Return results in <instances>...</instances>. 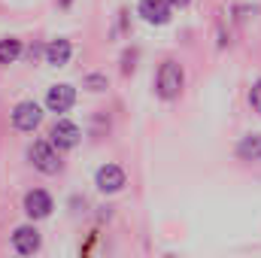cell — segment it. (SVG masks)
<instances>
[{"label": "cell", "instance_id": "3957f363", "mask_svg": "<svg viewBox=\"0 0 261 258\" xmlns=\"http://www.w3.org/2000/svg\"><path fill=\"white\" fill-rule=\"evenodd\" d=\"M9 122H12V128L21 131V134H34L40 128V122H43V107L37 100H18L12 107V113H9Z\"/></svg>", "mask_w": 261, "mask_h": 258}, {"label": "cell", "instance_id": "277c9868", "mask_svg": "<svg viewBox=\"0 0 261 258\" xmlns=\"http://www.w3.org/2000/svg\"><path fill=\"white\" fill-rule=\"evenodd\" d=\"M21 210H24L28 219L40 222V219H49L52 216L55 200H52V194L46 192V189H31V192H24V197H21Z\"/></svg>", "mask_w": 261, "mask_h": 258}, {"label": "cell", "instance_id": "52a82bcc", "mask_svg": "<svg viewBox=\"0 0 261 258\" xmlns=\"http://www.w3.org/2000/svg\"><path fill=\"white\" fill-rule=\"evenodd\" d=\"M73 104H76V88L73 85H67V82H58V85H52L49 91H46V110L49 113H55V116H64L73 110Z\"/></svg>", "mask_w": 261, "mask_h": 258}, {"label": "cell", "instance_id": "7c38bea8", "mask_svg": "<svg viewBox=\"0 0 261 258\" xmlns=\"http://www.w3.org/2000/svg\"><path fill=\"white\" fill-rule=\"evenodd\" d=\"M21 52H24V46H21L18 37H3V40H0V64L3 67L15 64V61L21 58Z\"/></svg>", "mask_w": 261, "mask_h": 258}, {"label": "cell", "instance_id": "7a4b0ae2", "mask_svg": "<svg viewBox=\"0 0 261 258\" xmlns=\"http://www.w3.org/2000/svg\"><path fill=\"white\" fill-rule=\"evenodd\" d=\"M28 161L34 170L46 173V176H55L64 170V161H61V149L52 143V140H34L28 146Z\"/></svg>", "mask_w": 261, "mask_h": 258}, {"label": "cell", "instance_id": "e0dca14e", "mask_svg": "<svg viewBox=\"0 0 261 258\" xmlns=\"http://www.w3.org/2000/svg\"><path fill=\"white\" fill-rule=\"evenodd\" d=\"M164 258H176V255H164Z\"/></svg>", "mask_w": 261, "mask_h": 258}, {"label": "cell", "instance_id": "8992f818", "mask_svg": "<svg viewBox=\"0 0 261 258\" xmlns=\"http://www.w3.org/2000/svg\"><path fill=\"white\" fill-rule=\"evenodd\" d=\"M43 246V234L34 228V225H18L12 231V249L21 258H34Z\"/></svg>", "mask_w": 261, "mask_h": 258}, {"label": "cell", "instance_id": "8fae6325", "mask_svg": "<svg viewBox=\"0 0 261 258\" xmlns=\"http://www.w3.org/2000/svg\"><path fill=\"white\" fill-rule=\"evenodd\" d=\"M234 155L240 161H261V134H246L237 140L234 146Z\"/></svg>", "mask_w": 261, "mask_h": 258}, {"label": "cell", "instance_id": "5b68a950", "mask_svg": "<svg viewBox=\"0 0 261 258\" xmlns=\"http://www.w3.org/2000/svg\"><path fill=\"white\" fill-rule=\"evenodd\" d=\"M94 186H97V192H103V194H119L128 186V173L119 164H103L94 173Z\"/></svg>", "mask_w": 261, "mask_h": 258}, {"label": "cell", "instance_id": "6da1fadb", "mask_svg": "<svg viewBox=\"0 0 261 258\" xmlns=\"http://www.w3.org/2000/svg\"><path fill=\"white\" fill-rule=\"evenodd\" d=\"M182 88H186V70H182V64L173 61V58L161 61L158 73H155V94L170 104V100H176L182 94Z\"/></svg>", "mask_w": 261, "mask_h": 258}, {"label": "cell", "instance_id": "ba28073f", "mask_svg": "<svg viewBox=\"0 0 261 258\" xmlns=\"http://www.w3.org/2000/svg\"><path fill=\"white\" fill-rule=\"evenodd\" d=\"M49 140H52L61 152H64V149H76L79 140H82V131H79L76 122H70V119H58V122L52 125V131H49Z\"/></svg>", "mask_w": 261, "mask_h": 258}, {"label": "cell", "instance_id": "2e32d148", "mask_svg": "<svg viewBox=\"0 0 261 258\" xmlns=\"http://www.w3.org/2000/svg\"><path fill=\"white\" fill-rule=\"evenodd\" d=\"M70 3H73V0H58V6H61V9H70Z\"/></svg>", "mask_w": 261, "mask_h": 258}, {"label": "cell", "instance_id": "9a60e30c", "mask_svg": "<svg viewBox=\"0 0 261 258\" xmlns=\"http://www.w3.org/2000/svg\"><path fill=\"white\" fill-rule=\"evenodd\" d=\"M167 3H170V6H173V9H182V6H189V3H192V0H167Z\"/></svg>", "mask_w": 261, "mask_h": 258}, {"label": "cell", "instance_id": "9c48e42d", "mask_svg": "<svg viewBox=\"0 0 261 258\" xmlns=\"http://www.w3.org/2000/svg\"><path fill=\"white\" fill-rule=\"evenodd\" d=\"M137 12H140V18L143 21H149V24H167L170 18H173V6L167 3V0H140V6H137Z\"/></svg>", "mask_w": 261, "mask_h": 258}, {"label": "cell", "instance_id": "4fadbf2b", "mask_svg": "<svg viewBox=\"0 0 261 258\" xmlns=\"http://www.w3.org/2000/svg\"><path fill=\"white\" fill-rule=\"evenodd\" d=\"M82 88L91 91V94H100V91L110 88V76L107 73H85L82 76Z\"/></svg>", "mask_w": 261, "mask_h": 258}, {"label": "cell", "instance_id": "5bb4252c", "mask_svg": "<svg viewBox=\"0 0 261 258\" xmlns=\"http://www.w3.org/2000/svg\"><path fill=\"white\" fill-rule=\"evenodd\" d=\"M249 107H252V113L261 116V76L249 85Z\"/></svg>", "mask_w": 261, "mask_h": 258}, {"label": "cell", "instance_id": "30bf717a", "mask_svg": "<svg viewBox=\"0 0 261 258\" xmlns=\"http://www.w3.org/2000/svg\"><path fill=\"white\" fill-rule=\"evenodd\" d=\"M43 55H46V64L49 67H64L70 58H73V43L67 37H58V40H49L43 46Z\"/></svg>", "mask_w": 261, "mask_h": 258}]
</instances>
